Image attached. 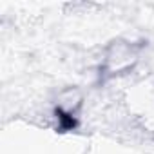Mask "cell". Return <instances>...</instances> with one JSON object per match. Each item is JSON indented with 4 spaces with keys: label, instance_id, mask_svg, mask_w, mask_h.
Masks as SVG:
<instances>
[{
    "label": "cell",
    "instance_id": "1",
    "mask_svg": "<svg viewBox=\"0 0 154 154\" xmlns=\"http://www.w3.org/2000/svg\"><path fill=\"white\" fill-rule=\"evenodd\" d=\"M143 42H136L131 38H112L105 44L102 49L100 63H98V84L105 85L112 80L125 78L131 72L136 71V67L141 62L143 56Z\"/></svg>",
    "mask_w": 154,
    "mask_h": 154
},
{
    "label": "cell",
    "instance_id": "2",
    "mask_svg": "<svg viewBox=\"0 0 154 154\" xmlns=\"http://www.w3.org/2000/svg\"><path fill=\"white\" fill-rule=\"evenodd\" d=\"M85 107V94L80 87L69 85L58 91L53 100V118L56 122V129L62 132L74 131L82 120V112Z\"/></svg>",
    "mask_w": 154,
    "mask_h": 154
}]
</instances>
